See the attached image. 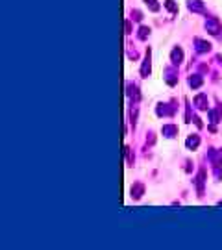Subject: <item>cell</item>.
I'll use <instances>...</instances> for the list:
<instances>
[{
    "instance_id": "cell-4",
    "label": "cell",
    "mask_w": 222,
    "mask_h": 250,
    "mask_svg": "<svg viewBox=\"0 0 222 250\" xmlns=\"http://www.w3.org/2000/svg\"><path fill=\"white\" fill-rule=\"evenodd\" d=\"M181 58H183L181 50H172V61H174V63H180Z\"/></svg>"
},
{
    "instance_id": "cell-3",
    "label": "cell",
    "mask_w": 222,
    "mask_h": 250,
    "mask_svg": "<svg viewBox=\"0 0 222 250\" xmlns=\"http://www.w3.org/2000/svg\"><path fill=\"white\" fill-rule=\"evenodd\" d=\"M189 7H191V10L200 11V10H202V2H200V0H189Z\"/></svg>"
},
{
    "instance_id": "cell-8",
    "label": "cell",
    "mask_w": 222,
    "mask_h": 250,
    "mask_svg": "<svg viewBox=\"0 0 222 250\" xmlns=\"http://www.w3.org/2000/svg\"><path fill=\"white\" fill-rule=\"evenodd\" d=\"M146 4H150V7H152L154 11H157V10H159V6L155 4V0H146Z\"/></svg>"
},
{
    "instance_id": "cell-2",
    "label": "cell",
    "mask_w": 222,
    "mask_h": 250,
    "mask_svg": "<svg viewBox=\"0 0 222 250\" xmlns=\"http://www.w3.org/2000/svg\"><path fill=\"white\" fill-rule=\"evenodd\" d=\"M196 45H198V52H206V50H209V43H206V41H200V39H198V41H196Z\"/></svg>"
},
{
    "instance_id": "cell-7",
    "label": "cell",
    "mask_w": 222,
    "mask_h": 250,
    "mask_svg": "<svg viewBox=\"0 0 222 250\" xmlns=\"http://www.w3.org/2000/svg\"><path fill=\"white\" fill-rule=\"evenodd\" d=\"M165 6H167V7H168L170 11H178V7H176L174 0H167V2H165Z\"/></svg>"
},
{
    "instance_id": "cell-5",
    "label": "cell",
    "mask_w": 222,
    "mask_h": 250,
    "mask_svg": "<svg viewBox=\"0 0 222 250\" xmlns=\"http://www.w3.org/2000/svg\"><path fill=\"white\" fill-rule=\"evenodd\" d=\"M143 76H148V72H150V58L146 56V59H144V65H143Z\"/></svg>"
},
{
    "instance_id": "cell-1",
    "label": "cell",
    "mask_w": 222,
    "mask_h": 250,
    "mask_svg": "<svg viewBox=\"0 0 222 250\" xmlns=\"http://www.w3.org/2000/svg\"><path fill=\"white\" fill-rule=\"evenodd\" d=\"M207 28L211 30V33H219L220 32V24H219V20H215V19H211V20H207Z\"/></svg>"
},
{
    "instance_id": "cell-6",
    "label": "cell",
    "mask_w": 222,
    "mask_h": 250,
    "mask_svg": "<svg viewBox=\"0 0 222 250\" xmlns=\"http://www.w3.org/2000/svg\"><path fill=\"white\" fill-rule=\"evenodd\" d=\"M198 144V137H191V139H187V146L189 148H194Z\"/></svg>"
},
{
    "instance_id": "cell-10",
    "label": "cell",
    "mask_w": 222,
    "mask_h": 250,
    "mask_svg": "<svg viewBox=\"0 0 222 250\" xmlns=\"http://www.w3.org/2000/svg\"><path fill=\"white\" fill-rule=\"evenodd\" d=\"M146 33H148V28H141V33H139V37H141V39H144V37H146Z\"/></svg>"
},
{
    "instance_id": "cell-9",
    "label": "cell",
    "mask_w": 222,
    "mask_h": 250,
    "mask_svg": "<svg viewBox=\"0 0 222 250\" xmlns=\"http://www.w3.org/2000/svg\"><path fill=\"white\" fill-rule=\"evenodd\" d=\"M200 83H202V80H200V78H191V85H193V87H198Z\"/></svg>"
}]
</instances>
